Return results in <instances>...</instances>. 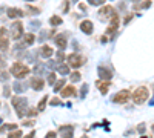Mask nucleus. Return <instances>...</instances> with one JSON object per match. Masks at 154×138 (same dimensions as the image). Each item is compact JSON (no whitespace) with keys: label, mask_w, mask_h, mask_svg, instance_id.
Returning a JSON list of instances; mask_svg holds the SVG:
<instances>
[{"label":"nucleus","mask_w":154,"mask_h":138,"mask_svg":"<svg viewBox=\"0 0 154 138\" xmlns=\"http://www.w3.org/2000/svg\"><path fill=\"white\" fill-rule=\"evenodd\" d=\"M9 72L14 75L16 78H19V80H22V78H25L26 75L31 72V69L25 65V63H20V61H16V63H12V66H11V69H9Z\"/></svg>","instance_id":"obj_1"},{"label":"nucleus","mask_w":154,"mask_h":138,"mask_svg":"<svg viewBox=\"0 0 154 138\" xmlns=\"http://www.w3.org/2000/svg\"><path fill=\"white\" fill-rule=\"evenodd\" d=\"M12 106H14V109L17 112V117L23 118L25 115H26V106H28L26 98H23V97H12Z\"/></svg>","instance_id":"obj_2"},{"label":"nucleus","mask_w":154,"mask_h":138,"mask_svg":"<svg viewBox=\"0 0 154 138\" xmlns=\"http://www.w3.org/2000/svg\"><path fill=\"white\" fill-rule=\"evenodd\" d=\"M148 97H149V91H148V87H145V86L137 87V89L133 92V100H134L136 104H143L148 100Z\"/></svg>","instance_id":"obj_3"},{"label":"nucleus","mask_w":154,"mask_h":138,"mask_svg":"<svg viewBox=\"0 0 154 138\" xmlns=\"http://www.w3.org/2000/svg\"><path fill=\"white\" fill-rule=\"evenodd\" d=\"M25 34H23V23L20 20L14 22L12 23V26H11V37H12V40H19L22 39Z\"/></svg>","instance_id":"obj_4"},{"label":"nucleus","mask_w":154,"mask_h":138,"mask_svg":"<svg viewBox=\"0 0 154 138\" xmlns=\"http://www.w3.org/2000/svg\"><path fill=\"white\" fill-rule=\"evenodd\" d=\"M9 49V37L6 28H0V51L6 52Z\"/></svg>","instance_id":"obj_5"},{"label":"nucleus","mask_w":154,"mask_h":138,"mask_svg":"<svg viewBox=\"0 0 154 138\" xmlns=\"http://www.w3.org/2000/svg\"><path fill=\"white\" fill-rule=\"evenodd\" d=\"M83 61H85V58H83L80 54H71V55L68 57V65H69L71 68H74V69L80 68V66L83 65Z\"/></svg>","instance_id":"obj_6"},{"label":"nucleus","mask_w":154,"mask_h":138,"mask_svg":"<svg viewBox=\"0 0 154 138\" xmlns=\"http://www.w3.org/2000/svg\"><path fill=\"white\" fill-rule=\"evenodd\" d=\"M128 100H130V91H126V89L117 92V94L112 97V101L117 103V104H123V103L128 101Z\"/></svg>","instance_id":"obj_7"},{"label":"nucleus","mask_w":154,"mask_h":138,"mask_svg":"<svg viewBox=\"0 0 154 138\" xmlns=\"http://www.w3.org/2000/svg\"><path fill=\"white\" fill-rule=\"evenodd\" d=\"M114 8L112 6H109V5H106V6H102L100 9H99V16H100V19L102 20H106V19H111V16L114 14Z\"/></svg>","instance_id":"obj_8"},{"label":"nucleus","mask_w":154,"mask_h":138,"mask_svg":"<svg viewBox=\"0 0 154 138\" xmlns=\"http://www.w3.org/2000/svg\"><path fill=\"white\" fill-rule=\"evenodd\" d=\"M119 23H120V20H119V16L114 14L111 16V22H109V26H108V31H106V34L109 35V34H114L116 31H117V28H119Z\"/></svg>","instance_id":"obj_9"},{"label":"nucleus","mask_w":154,"mask_h":138,"mask_svg":"<svg viewBox=\"0 0 154 138\" xmlns=\"http://www.w3.org/2000/svg\"><path fill=\"white\" fill-rule=\"evenodd\" d=\"M97 74H99V78H102V80H109L111 81V78H112V71L108 69L106 66H99Z\"/></svg>","instance_id":"obj_10"},{"label":"nucleus","mask_w":154,"mask_h":138,"mask_svg":"<svg viewBox=\"0 0 154 138\" xmlns=\"http://www.w3.org/2000/svg\"><path fill=\"white\" fill-rule=\"evenodd\" d=\"M59 132H60V138H72V135H74V128L69 126V124H66V126H60Z\"/></svg>","instance_id":"obj_11"},{"label":"nucleus","mask_w":154,"mask_h":138,"mask_svg":"<svg viewBox=\"0 0 154 138\" xmlns=\"http://www.w3.org/2000/svg\"><path fill=\"white\" fill-rule=\"evenodd\" d=\"M80 29H82V32H83V34L89 35V34H93L94 25H93V22H91V20H83V22L80 23Z\"/></svg>","instance_id":"obj_12"},{"label":"nucleus","mask_w":154,"mask_h":138,"mask_svg":"<svg viewBox=\"0 0 154 138\" xmlns=\"http://www.w3.org/2000/svg\"><path fill=\"white\" fill-rule=\"evenodd\" d=\"M109 84H111L109 80H97V81H96V86L99 87V91L103 94V95H106V92H108V89H109Z\"/></svg>","instance_id":"obj_13"},{"label":"nucleus","mask_w":154,"mask_h":138,"mask_svg":"<svg viewBox=\"0 0 154 138\" xmlns=\"http://www.w3.org/2000/svg\"><path fill=\"white\" fill-rule=\"evenodd\" d=\"M6 14L9 19H20V17H23V11L19 8H9L6 11Z\"/></svg>","instance_id":"obj_14"},{"label":"nucleus","mask_w":154,"mask_h":138,"mask_svg":"<svg viewBox=\"0 0 154 138\" xmlns=\"http://www.w3.org/2000/svg\"><path fill=\"white\" fill-rule=\"evenodd\" d=\"M53 54H54V51H53V48H51L49 45H43V46L40 48V55H42L43 58L53 57Z\"/></svg>","instance_id":"obj_15"},{"label":"nucleus","mask_w":154,"mask_h":138,"mask_svg":"<svg viewBox=\"0 0 154 138\" xmlns=\"http://www.w3.org/2000/svg\"><path fill=\"white\" fill-rule=\"evenodd\" d=\"M43 86H45L43 78H32V80H31V87H32L34 91H42Z\"/></svg>","instance_id":"obj_16"},{"label":"nucleus","mask_w":154,"mask_h":138,"mask_svg":"<svg viewBox=\"0 0 154 138\" xmlns=\"http://www.w3.org/2000/svg\"><path fill=\"white\" fill-rule=\"evenodd\" d=\"M60 94H62V97H72V95H75V87L74 86H65L63 89L60 91Z\"/></svg>","instance_id":"obj_17"},{"label":"nucleus","mask_w":154,"mask_h":138,"mask_svg":"<svg viewBox=\"0 0 154 138\" xmlns=\"http://www.w3.org/2000/svg\"><path fill=\"white\" fill-rule=\"evenodd\" d=\"M56 45H57L60 49H65V48H66V37H65V35H57V37H56Z\"/></svg>","instance_id":"obj_18"},{"label":"nucleus","mask_w":154,"mask_h":138,"mask_svg":"<svg viewBox=\"0 0 154 138\" xmlns=\"http://www.w3.org/2000/svg\"><path fill=\"white\" fill-rule=\"evenodd\" d=\"M46 101H48V95L42 97V100L38 101V106H37L38 112H43V110H45V107H46Z\"/></svg>","instance_id":"obj_19"},{"label":"nucleus","mask_w":154,"mask_h":138,"mask_svg":"<svg viewBox=\"0 0 154 138\" xmlns=\"http://www.w3.org/2000/svg\"><path fill=\"white\" fill-rule=\"evenodd\" d=\"M49 25H51V26H59V25H62V17L53 16V17L49 19Z\"/></svg>","instance_id":"obj_20"},{"label":"nucleus","mask_w":154,"mask_h":138,"mask_svg":"<svg viewBox=\"0 0 154 138\" xmlns=\"http://www.w3.org/2000/svg\"><path fill=\"white\" fill-rule=\"evenodd\" d=\"M23 40H25V43H26V45H32L35 42V35L34 34H25L23 35Z\"/></svg>","instance_id":"obj_21"},{"label":"nucleus","mask_w":154,"mask_h":138,"mask_svg":"<svg viewBox=\"0 0 154 138\" xmlns=\"http://www.w3.org/2000/svg\"><path fill=\"white\" fill-rule=\"evenodd\" d=\"M57 72H60L62 75L69 74V65H68V66H66V65H63V63H62V65H59V66H57Z\"/></svg>","instance_id":"obj_22"},{"label":"nucleus","mask_w":154,"mask_h":138,"mask_svg":"<svg viewBox=\"0 0 154 138\" xmlns=\"http://www.w3.org/2000/svg\"><path fill=\"white\" fill-rule=\"evenodd\" d=\"M63 87H65V78H62V80H59L56 84H54V92H60Z\"/></svg>","instance_id":"obj_23"},{"label":"nucleus","mask_w":154,"mask_h":138,"mask_svg":"<svg viewBox=\"0 0 154 138\" xmlns=\"http://www.w3.org/2000/svg\"><path fill=\"white\" fill-rule=\"evenodd\" d=\"M8 138H22V131H19V129L11 131V134L8 135Z\"/></svg>","instance_id":"obj_24"},{"label":"nucleus","mask_w":154,"mask_h":138,"mask_svg":"<svg viewBox=\"0 0 154 138\" xmlns=\"http://www.w3.org/2000/svg\"><path fill=\"white\" fill-rule=\"evenodd\" d=\"M80 78H82L80 72H77V71H75V72H72V74H71V81H72V83H75V81H80Z\"/></svg>","instance_id":"obj_25"},{"label":"nucleus","mask_w":154,"mask_h":138,"mask_svg":"<svg viewBox=\"0 0 154 138\" xmlns=\"http://www.w3.org/2000/svg\"><path fill=\"white\" fill-rule=\"evenodd\" d=\"M151 6V2H149V0H145V2L143 3H140V5H134V9H142V8H149Z\"/></svg>","instance_id":"obj_26"},{"label":"nucleus","mask_w":154,"mask_h":138,"mask_svg":"<svg viewBox=\"0 0 154 138\" xmlns=\"http://www.w3.org/2000/svg\"><path fill=\"white\" fill-rule=\"evenodd\" d=\"M48 83L53 86V84H56V74L54 72H49L48 74Z\"/></svg>","instance_id":"obj_27"},{"label":"nucleus","mask_w":154,"mask_h":138,"mask_svg":"<svg viewBox=\"0 0 154 138\" xmlns=\"http://www.w3.org/2000/svg\"><path fill=\"white\" fill-rule=\"evenodd\" d=\"M89 5H94V6H99V5H103L105 0H88Z\"/></svg>","instance_id":"obj_28"},{"label":"nucleus","mask_w":154,"mask_h":138,"mask_svg":"<svg viewBox=\"0 0 154 138\" xmlns=\"http://www.w3.org/2000/svg\"><path fill=\"white\" fill-rule=\"evenodd\" d=\"M62 101H60V98H53V100H49V104L51 106H59Z\"/></svg>","instance_id":"obj_29"},{"label":"nucleus","mask_w":154,"mask_h":138,"mask_svg":"<svg viewBox=\"0 0 154 138\" xmlns=\"http://www.w3.org/2000/svg\"><path fill=\"white\" fill-rule=\"evenodd\" d=\"M37 112H38V109H37V107H32V109L28 110V115H29V117H35Z\"/></svg>","instance_id":"obj_30"},{"label":"nucleus","mask_w":154,"mask_h":138,"mask_svg":"<svg viewBox=\"0 0 154 138\" xmlns=\"http://www.w3.org/2000/svg\"><path fill=\"white\" fill-rule=\"evenodd\" d=\"M57 58H59V60H62V61H63V60H65V52H63V51H62V49H60V51L57 52Z\"/></svg>","instance_id":"obj_31"},{"label":"nucleus","mask_w":154,"mask_h":138,"mask_svg":"<svg viewBox=\"0 0 154 138\" xmlns=\"http://www.w3.org/2000/svg\"><path fill=\"white\" fill-rule=\"evenodd\" d=\"M80 91H82V92H80V95H82V97H85V94L88 92V84H83Z\"/></svg>","instance_id":"obj_32"},{"label":"nucleus","mask_w":154,"mask_h":138,"mask_svg":"<svg viewBox=\"0 0 154 138\" xmlns=\"http://www.w3.org/2000/svg\"><path fill=\"white\" fill-rule=\"evenodd\" d=\"M45 138H57V134L51 131V132H48V134H46V137H45Z\"/></svg>","instance_id":"obj_33"},{"label":"nucleus","mask_w":154,"mask_h":138,"mask_svg":"<svg viewBox=\"0 0 154 138\" xmlns=\"http://www.w3.org/2000/svg\"><path fill=\"white\" fill-rule=\"evenodd\" d=\"M9 91H11V89H9V86H5V89H3V95H5V97H9Z\"/></svg>","instance_id":"obj_34"},{"label":"nucleus","mask_w":154,"mask_h":138,"mask_svg":"<svg viewBox=\"0 0 154 138\" xmlns=\"http://www.w3.org/2000/svg\"><path fill=\"white\" fill-rule=\"evenodd\" d=\"M34 135H35V132H34V131H31V132H29L28 135H25L23 138H34Z\"/></svg>","instance_id":"obj_35"},{"label":"nucleus","mask_w":154,"mask_h":138,"mask_svg":"<svg viewBox=\"0 0 154 138\" xmlns=\"http://www.w3.org/2000/svg\"><path fill=\"white\" fill-rule=\"evenodd\" d=\"M23 126H34V121H23Z\"/></svg>","instance_id":"obj_36"},{"label":"nucleus","mask_w":154,"mask_h":138,"mask_svg":"<svg viewBox=\"0 0 154 138\" xmlns=\"http://www.w3.org/2000/svg\"><path fill=\"white\" fill-rule=\"evenodd\" d=\"M143 129H145V124H139L137 131H139V132H143Z\"/></svg>","instance_id":"obj_37"},{"label":"nucleus","mask_w":154,"mask_h":138,"mask_svg":"<svg viewBox=\"0 0 154 138\" xmlns=\"http://www.w3.org/2000/svg\"><path fill=\"white\" fill-rule=\"evenodd\" d=\"M28 2H34V0H28Z\"/></svg>","instance_id":"obj_38"},{"label":"nucleus","mask_w":154,"mask_h":138,"mask_svg":"<svg viewBox=\"0 0 154 138\" xmlns=\"http://www.w3.org/2000/svg\"><path fill=\"white\" fill-rule=\"evenodd\" d=\"M82 138H88V137H82Z\"/></svg>","instance_id":"obj_39"},{"label":"nucleus","mask_w":154,"mask_h":138,"mask_svg":"<svg viewBox=\"0 0 154 138\" xmlns=\"http://www.w3.org/2000/svg\"><path fill=\"white\" fill-rule=\"evenodd\" d=\"M152 132H154V126H152Z\"/></svg>","instance_id":"obj_40"},{"label":"nucleus","mask_w":154,"mask_h":138,"mask_svg":"<svg viewBox=\"0 0 154 138\" xmlns=\"http://www.w3.org/2000/svg\"><path fill=\"white\" fill-rule=\"evenodd\" d=\"M72 2H77V0H72Z\"/></svg>","instance_id":"obj_41"},{"label":"nucleus","mask_w":154,"mask_h":138,"mask_svg":"<svg viewBox=\"0 0 154 138\" xmlns=\"http://www.w3.org/2000/svg\"><path fill=\"white\" fill-rule=\"evenodd\" d=\"M133 2H137V0H133Z\"/></svg>","instance_id":"obj_42"}]
</instances>
